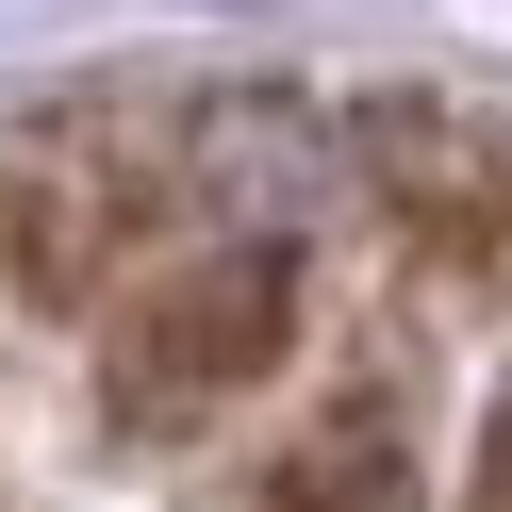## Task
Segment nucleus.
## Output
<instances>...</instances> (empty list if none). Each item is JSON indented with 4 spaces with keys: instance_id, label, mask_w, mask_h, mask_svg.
I'll return each mask as SVG.
<instances>
[{
    "instance_id": "f257e3e1",
    "label": "nucleus",
    "mask_w": 512,
    "mask_h": 512,
    "mask_svg": "<svg viewBox=\"0 0 512 512\" xmlns=\"http://www.w3.org/2000/svg\"><path fill=\"white\" fill-rule=\"evenodd\" d=\"M281 331H298V281H281V248H199V265H166L133 314H116L100 397L133 413V430H199V413H232L248 380L281 364Z\"/></svg>"
},
{
    "instance_id": "f03ea898",
    "label": "nucleus",
    "mask_w": 512,
    "mask_h": 512,
    "mask_svg": "<svg viewBox=\"0 0 512 512\" xmlns=\"http://www.w3.org/2000/svg\"><path fill=\"white\" fill-rule=\"evenodd\" d=\"M149 149L116 133V116H50V133L0 149V232H17V281L34 298H100V265L149 232Z\"/></svg>"
},
{
    "instance_id": "7ed1b4c3",
    "label": "nucleus",
    "mask_w": 512,
    "mask_h": 512,
    "mask_svg": "<svg viewBox=\"0 0 512 512\" xmlns=\"http://www.w3.org/2000/svg\"><path fill=\"white\" fill-rule=\"evenodd\" d=\"M380 496H397V446H380L364 413H331V430H298L281 463H248L215 512H380Z\"/></svg>"
}]
</instances>
